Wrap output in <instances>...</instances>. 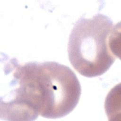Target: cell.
<instances>
[{
  "instance_id": "7a4b0ae2",
  "label": "cell",
  "mask_w": 121,
  "mask_h": 121,
  "mask_svg": "<svg viewBox=\"0 0 121 121\" xmlns=\"http://www.w3.org/2000/svg\"><path fill=\"white\" fill-rule=\"evenodd\" d=\"M39 78L43 101L40 116L60 118L74 110L79 100L81 87L69 67L55 61L39 62Z\"/></svg>"
},
{
  "instance_id": "6da1fadb",
  "label": "cell",
  "mask_w": 121,
  "mask_h": 121,
  "mask_svg": "<svg viewBox=\"0 0 121 121\" xmlns=\"http://www.w3.org/2000/svg\"><path fill=\"white\" fill-rule=\"evenodd\" d=\"M120 23L97 13L83 16L75 23L69 36V60L79 74L87 78L106 72L119 57Z\"/></svg>"
}]
</instances>
